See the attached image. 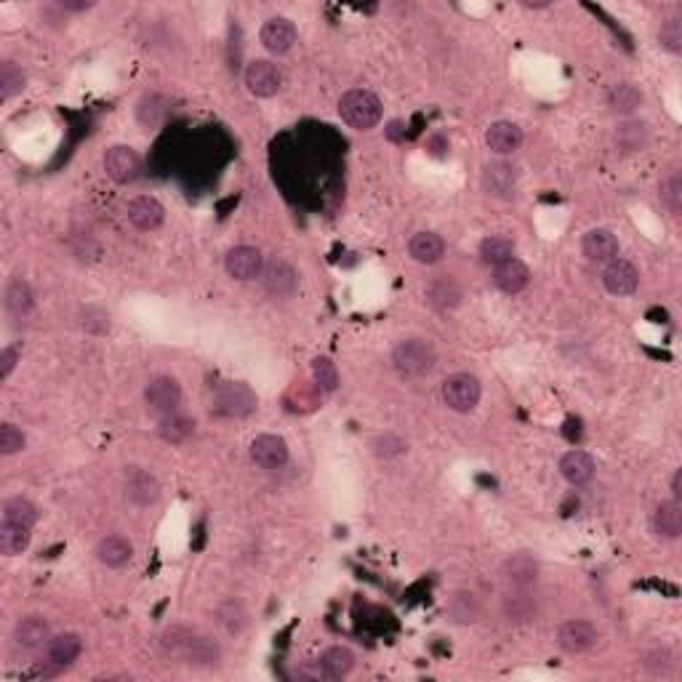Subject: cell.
Segmentation results:
<instances>
[{"instance_id": "6da1fadb", "label": "cell", "mask_w": 682, "mask_h": 682, "mask_svg": "<svg viewBox=\"0 0 682 682\" xmlns=\"http://www.w3.org/2000/svg\"><path fill=\"white\" fill-rule=\"evenodd\" d=\"M338 115L355 131H371L382 120V102L366 89H353L338 99Z\"/></svg>"}, {"instance_id": "7a4b0ae2", "label": "cell", "mask_w": 682, "mask_h": 682, "mask_svg": "<svg viewBox=\"0 0 682 682\" xmlns=\"http://www.w3.org/2000/svg\"><path fill=\"white\" fill-rule=\"evenodd\" d=\"M392 366L400 376L419 379L435 371L438 353L427 338H406L392 350Z\"/></svg>"}, {"instance_id": "3957f363", "label": "cell", "mask_w": 682, "mask_h": 682, "mask_svg": "<svg viewBox=\"0 0 682 682\" xmlns=\"http://www.w3.org/2000/svg\"><path fill=\"white\" fill-rule=\"evenodd\" d=\"M483 398V387L472 374H453L443 382V403L456 414H472Z\"/></svg>"}, {"instance_id": "277c9868", "label": "cell", "mask_w": 682, "mask_h": 682, "mask_svg": "<svg viewBox=\"0 0 682 682\" xmlns=\"http://www.w3.org/2000/svg\"><path fill=\"white\" fill-rule=\"evenodd\" d=\"M256 406H259V400H256L253 390L240 382L219 387V392L213 398V411L224 419H245L256 411Z\"/></svg>"}, {"instance_id": "5b68a950", "label": "cell", "mask_w": 682, "mask_h": 682, "mask_svg": "<svg viewBox=\"0 0 682 682\" xmlns=\"http://www.w3.org/2000/svg\"><path fill=\"white\" fill-rule=\"evenodd\" d=\"M144 403H147V411L155 414V416H166V414H174L182 403V387L174 376H158L147 384L144 390Z\"/></svg>"}, {"instance_id": "8992f818", "label": "cell", "mask_w": 682, "mask_h": 682, "mask_svg": "<svg viewBox=\"0 0 682 682\" xmlns=\"http://www.w3.org/2000/svg\"><path fill=\"white\" fill-rule=\"evenodd\" d=\"M261 285L269 296L275 298H285L293 296L298 288V272L285 261V259H272L264 269H261Z\"/></svg>"}, {"instance_id": "52a82bcc", "label": "cell", "mask_w": 682, "mask_h": 682, "mask_svg": "<svg viewBox=\"0 0 682 682\" xmlns=\"http://www.w3.org/2000/svg\"><path fill=\"white\" fill-rule=\"evenodd\" d=\"M142 171V160L139 155L126 147V144H118V147H110L107 155H105V174L115 182V184H131Z\"/></svg>"}, {"instance_id": "ba28073f", "label": "cell", "mask_w": 682, "mask_h": 682, "mask_svg": "<svg viewBox=\"0 0 682 682\" xmlns=\"http://www.w3.org/2000/svg\"><path fill=\"white\" fill-rule=\"evenodd\" d=\"M280 86H283V75H280V70L272 62L256 59V62H251L245 67V89L253 97H261V99L275 97L280 91Z\"/></svg>"}, {"instance_id": "9c48e42d", "label": "cell", "mask_w": 682, "mask_h": 682, "mask_svg": "<svg viewBox=\"0 0 682 682\" xmlns=\"http://www.w3.org/2000/svg\"><path fill=\"white\" fill-rule=\"evenodd\" d=\"M504 578L512 589H531L539 581L541 565L531 552H515L504 560Z\"/></svg>"}, {"instance_id": "30bf717a", "label": "cell", "mask_w": 682, "mask_h": 682, "mask_svg": "<svg viewBox=\"0 0 682 682\" xmlns=\"http://www.w3.org/2000/svg\"><path fill=\"white\" fill-rule=\"evenodd\" d=\"M597 639H600V634H597V629H594L589 621L573 618V621H565V624L557 629V645H560L565 653H570V655L586 653L589 647L597 645Z\"/></svg>"}, {"instance_id": "8fae6325", "label": "cell", "mask_w": 682, "mask_h": 682, "mask_svg": "<svg viewBox=\"0 0 682 682\" xmlns=\"http://www.w3.org/2000/svg\"><path fill=\"white\" fill-rule=\"evenodd\" d=\"M224 269L229 277L235 280H253L261 275L264 269V259H261V251L253 248V245H237L232 248L227 256H224Z\"/></svg>"}, {"instance_id": "7c38bea8", "label": "cell", "mask_w": 682, "mask_h": 682, "mask_svg": "<svg viewBox=\"0 0 682 682\" xmlns=\"http://www.w3.org/2000/svg\"><path fill=\"white\" fill-rule=\"evenodd\" d=\"M259 38H261V46H264L269 54L280 57V54H288V51L293 49L298 33H296V25H293L291 19L275 17V19H267V22H264Z\"/></svg>"}, {"instance_id": "4fadbf2b", "label": "cell", "mask_w": 682, "mask_h": 682, "mask_svg": "<svg viewBox=\"0 0 682 682\" xmlns=\"http://www.w3.org/2000/svg\"><path fill=\"white\" fill-rule=\"evenodd\" d=\"M602 285L613 296H632L639 288V272L634 269V264L624 259H613L602 269Z\"/></svg>"}, {"instance_id": "5bb4252c", "label": "cell", "mask_w": 682, "mask_h": 682, "mask_svg": "<svg viewBox=\"0 0 682 682\" xmlns=\"http://www.w3.org/2000/svg\"><path fill=\"white\" fill-rule=\"evenodd\" d=\"M251 459L261 469H280L288 461V446L277 435H259L251 443Z\"/></svg>"}, {"instance_id": "9a60e30c", "label": "cell", "mask_w": 682, "mask_h": 682, "mask_svg": "<svg viewBox=\"0 0 682 682\" xmlns=\"http://www.w3.org/2000/svg\"><path fill=\"white\" fill-rule=\"evenodd\" d=\"M182 661H187L190 666H200V669H211V666H219L221 661V647L216 639L205 637V634H198L192 632L184 642V650L179 655Z\"/></svg>"}, {"instance_id": "2e32d148", "label": "cell", "mask_w": 682, "mask_h": 682, "mask_svg": "<svg viewBox=\"0 0 682 682\" xmlns=\"http://www.w3.org/2000/svg\"><path fill=\"white\" fill-rule=\"evenodd\" d=\"M126 213H128V221H131L136 229H144V232L158 229V227L163 224V219H166L163 203H160L158 198H152V195H139V198H134V200L128 203Z\"/></svg>"}, {"instance_id": "e0dca14e", "label": "cell", "mask_w": 682, "mask_h": 682, "mask_svg": "<svg viewBox=\"0 0 682 682\" xmlns=\"http://www.w3.org/2000/svg\"><path fill=\"white\" fill-rule=\"evenodd\" d=\"M483 187L493 198H509L517 187V168L507 160H493L483 168Z\"/></svg>"}, {"instance_id": "ac0fdd59", "label": "cell", "mask_w": 682, "mask_h": 682, "mask_svg": "<svg viewBox=\"0 0 682 682\" xmlns=\"http://www.w3.org/2000/svg\"><path fill=\"white\" fill-rule=\"evenodd\" d=\"M581 251L589 261H597V264H608L613 259H618V237L610 232V229H589L581 240Z\"/></svg>"}, {"instance_id": "d6986e66", "label": "cell", "mask_w": 682, "mask_h": 682, "mask_svg": "<svg viewBox=\"0 0 682 682\" xmlns=\"http://www.w3.org/2000/svg\"><path fill=\"white\" fill-rule=\"evenodd\" d=\"M51 642V626L41 616H27L14 626V645L22 650H41Z\"/></svg>"}, {"instance_id": "ffe728a7", "label": "cell", "mask_w": 682, "mask_h": 682, "mask_svg": "<svg viewBox=\"0 0 682 682\" xmlns=\"http://www.w3.org/2000/svg\"><path fill=\"white\" fill-rule=\"evenodd\" d=\"M126 496L136 507H152L160 499V483L147 469H131L126 480Z\"/></svg>"}, {"instance_id": "44dd1931", "label": "cell", "mask_w": 682, "mask_h": 682, "mask_svg": "<svg viewBox=\"0 0 682 682\" xmlns=\"http://www.w3.org/2000/svg\"><path fill=\"white\" fill-rule=\"evenodd\" d=\"M493 283H496V288L499 291H504V293H509V296H515V293H520V291H525L528 288V283H531V272H528V267L520 261V259H507V261H501V264H496V269H493Z\"/></svg>"}, {"instance_id": "7402d4cb", "label": "cell", "mask_w": 682, "mask_h": 682, "mask_svg": "<svg viewBox=\"0 0 682 682\" xmlns=\"http://www.w3.org/2000/svg\"><path fill=\"white\" fill-rule=\"evenodd\" d=\"M81 653H83V639L75 632H62V634L51 637V642L46 645V658L57 669H67L70 663L78 661Z\"/></svg>"}, {"instance_id": "603a6c76", "label": "cell", "mask_w": 682, "mask_h": 682, "mask_svg": "<svg viewBox=\"0 0 682 682\" xmlns=\"http://www.w3.org/2000/svg\"><path fill=\"white\" fill-rule=\"evenodd\" d=\"M485 144L496 155H512L523 144V128L509 120H499L485 131Z\"/></svg>"}, {"instance_id": "cb8c5ba5", "label": "cell", "mask_w": 682, "mask_h": 682, "mask_svg": "<svg viewBox=\"0 0 682 682\" xmlns=\"http://www.w3.org/2000/svg\"><path fill=\"white\" fill-rule=\"evenodd\" d=\"M560 475L570 483V485H576V488H581V485H586V483H592V477H594V459L586 453V451H568L562 459H560Z\"/></svg>"}, {"instance_id": "d4e9b609", "label": "cell", "mask_w": 682, "mask_h": 682, "mask_svg": "<svg viewBox=\"0 0 682 682\" xmlns=\"http://www.w3.org/2000/svg\"><path fill=\"white\" fill-rule=\"evenodd\" d=\"M408 253L419 264H438L446 256V240L435 232H416L408 243Z\"/></svg>"}, {"instance_id": "484cf974", "label": "cell", "mask_w": 682, "mask_h": 682, "mask_svg": "<svg viewBox=\"0 0 682 682\" xmlns=\"http://www.w3.org/2000/svg\"><path fill=\"white\" fill-rule=\"evenodd\" d=\"M427 298H430V304H432L435 309H443V312L456 309V306L461 304V285H459L453 277L440 275V277H435V280L427 285Z\"/></svg>"}, {"instance_id": "4316f807", "label": "cell", "mask_w": 682, "mask_h": 682, "mask_svg": "<svg viewBox=\"0 0 682 682\" xmlns=\"http://www.w3.org/2000/svg\"><path fill=\"white\" fill-rule=\"evenodd\" d=\"M653 533L661 539H677L682 533V507L679 501H661L653 512Z\"/></svg>"}, {"instance_id": "83f0119b", "label": "cell", "mask_w": 682, "mask_h": 682, "mask_svg": "<svg viewBox=\"0 0 682 682\" xmlns=\"http://www.w3.org/2000/svg\"><path fill=\"white\" fill-rule=\"evenodd\" d=\"M35 306V296H33V288L27 280L22 277H14L6 288V309L14 320H27L30 312Z\"/></svg>"}, {"instance_id": "f1b7e54d", "label": "cell", "mask_w": 682, "mask_h": 682, "mask_svg": "<svg viewBox=\"0 0 682 682\" xmlns=\"http://www.w3.org/2000/svg\"><path fill=\"white\" fill-rule=\"evenodd\" d=\"M195 419H190V416H184V414H166V416H160V422H158V435L166 440V443H171V446H182V443H187L192 435H195Z\"/></svg>"}, {"instance_id": "f546056e", "label": "cell", "mask_w": 682, "mask_h": 682, "mask_svg": "<svg viewBox=\"0 0 682 682\" xmlns=\"http://www.w3.org/2000/svg\"><path fill=\"white\" fill-rule=\"evenodd\" d=\"M97 557L102 565L107 568H123L131 557H134V546L128 539L123 536H105L99 544H97Z\"/></svg>"}, {"instance_id": "4dcf8cb0", "label": "cell", "mask_w": 682, "mask_h": 682, "mask_svg": "<svg viewBox=\"0 0 682 682\" xmlns=\"http://www.w3.org/2000/svg\"><path fill=\"white\" fill-rule=\"evenodd\" d=\"M501 610L507 616V621L512 624H525L536 616V597L528 592V589H512L504 602H501Z\"/></svg>"}, {"instance_id": "1f68e13d", "label": "cell", "mask_w": 682, "mask_h": 682, "mask_svg": "<svg viewBox=\"0 0 682 682\" xmlns=\"http://www.w3.org/2000/svg\"><path fill=\"white\" fill-rule=\"evenodd\" d=\"M608 105L613 112L618 115H632L639 110L642 105V91L634 86V83H616L610 91H608Z\"/></svg>"}, {"instance_id": "d6a6232c", "label": "cell", "mask_w": 682, "mask_h": 682, "mask_svg": "<svg viewBox=\"0 0 682 682\" xmlns=\"http://www.w3.org/2000/svg\"><path fill=\"white\" fill-rule=\"evenodd\" d=\"M216 618H219V624L227 629V634H243L245 629H248V610H245V605L240 602V600H235V597H229V600H224L219 608H216Z\"/></svg>"}, {"instance_id": "836d02e7", "label": "cell", "mask_w": 682, "mask_h": 682, "mask_svg": "<svg viewBox=\"0 0 682 682\" xmlns=\"http://www.w3.org/2000/svg\"><path fill=\"white\" fill-rule=\"evenodd\" d=\"M320 661H322V666H325L330 679H341V677H347L355 669V653L350 647H345V645L328 647Z\"/></svg>"}, {"instance_id": "e575fe53", "label": "cell", "mask_w": 682, "mask_h": 682, "mask_svg": "<svg viewBox=\"0 0 682 682\" xmlns=\"http://www.w3.org/2000/svg\"><path fill=\"white\" fill-rule=\"evenodd\" d=\"M38 507L30 501V499H25V496H14V499H9L6 504H4V520L6 523H14V525H25V528H35V523H38Z\"/></svg>"}, {"instance_id": "d590c367", "label": "cell", "mask_w": 682, "mask_h": 682, "mask_svg": "<svg viewBox=\"0 0 682 682\" xmlns=\"http://www.w3.org/2000/svg\"><path fill=\"white\" fill-rule=\"evenodd\" d=\"M25 86H27V75L17 62L6 59L4 65H0V99L12 102L17 94L25 91Z\"/></svg>"}, {"instance_id": "8d00e7d4", "label": "cell", "mask_w": 682, "mask_h": 682, "mask_svg": "<svg viewBox=\"0 0 682 682\" xmlns=\"http://www.w3.org/2000/svg\"><path fill=\"white\" fill-rule=\"evenodd\" d=\"M27 546H30V528L4 520V525H0V552L6 557H17Z\"/></svg>"}, {"instance_id": "74e56055", "label": "cell", "mask_w": 682, "mask_h": 682, "mask_svg": "<svg viewBox=\"0 0 682 682\" xmlns=\"http://www.w3.org/2000/svg\"><path fill=\"white\" fill-rule=\"evenodd\" d=\"M166 115H168V102H166L163 97H158V94H147V97H142L139 105H136V120H139L144 128L160 126V123L166 120Z\"/></svg>"}, {"instance_id": "f35d334b", "label": "cell", "mask_w": 682, "mask_h": 682, "mask_svg": "<svg viewBox=\"0 0 682 682\" xmlns=\"http://www.w3.org/2000/svg\"><path fill=\"white\" fill-rule=\"evenodd\" d=\"M616 144L621 152H639L647 144V128L639 120H626L616 128Z\"/></svg>"}, {"instance_id": "ab89813d", "label": "cell", "mask_w": 682, "mask_h": 682, "mask_svg": "<svg viewBox=\"0 0 682 682\" xmlns=\"http://www.w3.org/2000/svg\"><path fill=\"white\" fill-rule=\"evenodd\" d=\"M448 616H451L453 624H475L477 616H480L477 597L472 592H456L448 600Z\"/></svg>"}, {"instance_id": "60d3db41", "label": "cell", "mask_w": 682, "mask_h": 682, "mask_svg": "<svg viewBox=\"0 0 682 682\" xmlns=\"http://www.w3.org/2000/svg\"><path fill=\"white\" fill-rule=\"evenodd\" d=\"M512 253H515V240L509 237V235H488L483 243H480V256H483V261H488V264H501V261H507V259H512Z\"/></svg>"}, {"instance_id": "b9f144b4", "label": "cell", "mask_w": 682, "mask_h": 682, "mask_svg": "<svg viewBox=\"0 0 682 682\" xmlns=\"http://www.w3.org/2000/svg\"><path fill=\"white\" fill-rule=\"evenodd\" d=\"M312 379H314V387H317L320 392H325V395L336 392V390H338V382H341L336 363L328 360V358H314V360H312Z\"/></svg>"}, {"instance_id": "7bdbcfd3", "label": "cell", "mask_w": 682, "mask_h": 682, "mask_svg": "<svg viewBox=\"0 0 682 682\" xmlns=\"http://www.w3.org/2000/svg\"><path fill=\"white\" fill-rule=\"evenodd\" d=\"M661 203L669 208V213L679 216V211H682V179H679V174H671L661 182Z\"/></svg>"}, {"instance_id": "ee69618b", "label": "cell", "mask_w": 682, "mask_h": 682, "mask_svg": "<svg viewBox=\"0 0 682 682\" xmlns=\"http://www.w3.org/2000/svg\"><path fill=\"white\" fill-rule=\"evenodd\" d=\"M658 43L669 54H682V22L677 17L666 19L658 30Z\"/></svg>"}, {"instance_id": "f6af8a7d", "label": "cell", "mask_w": 682, "mask_h": 682, "mask_svg": "<svg viewBox=\"0 0 682 682\" xmlns=\"http://www.w3.org/2000/svg\"><path fill=\"white\" fill-rule=\"evenodd\" d=\"M25 446H27V438H25V432L19 427H14L9 422L0 424V453L14 456V453L25 451Z\"/></svg>"}, {"instance_id": "bcb514c9", "label": "cell", "mask_w": 682, "mask_h": 682, "mask_svg": "<svg viewBox=\"0 0 682 682\" xmlns=\"http://www.w3.org/2000/svg\"><path fill=\"white\" fill-rule=\"evenodd\" d=\"M374 453H376L379 459H384V461L398 459V456H403V453H406V440H403V438H398V435H392V432L379 435V438L374 440Z\"/></svg>"}, {"instance_id": "7dc6e473", "label": "cell", "mask_w": 682, "mask_h": 682, "mask_svg": "<svg viewBox=\"0 0 682 682\" xmlns=\"http://www.w3.org/2000/svg\"><path fill=\"white\" fill-rule=\"evenodd\" d=\"M671 661H674V655H671L669 647H653L642 655V666L653 674H669Z\"/></svg>"}, {"instance_id": "c3c4849f", "label": "cell", "mask_w": 682, "mask_h": 682, "mask_svg": "<svg viewBox=\"0 0 682 682\" xmlns=\"http://www.w3.org/2000/svg\"><path fill=\"white\" fill-rule=\"evenodd\" d=\"M291 674H293L296 679H309V682L330 679L328 671H325V666H322V661H304V663H298Z\"/></svg>"}, {"instance_id": "681fc988", "label": "cell", "mask_w": 682, "mask_h": 682, "mask_svg": "<svg viewBox=\"0 0 682 682\" xmlns=\"http://www.w3.org/2000/svg\"><path fill=\"white\" fill-rule=\"evenodd\" d=\"M83 328L91 330V333H105V330H110V314L91 306V309L83 312Z\"/></svg>"}, {"instance_id": "f907efd6", "label": "cell", "mask_w": 682, "mask_h": 682, "mask_svg": "<svg viewBox=\"0 0 682 682\" xmlns=\"http://www.w3.org/2000/svg\"><path fill=\"white\" fill-rule=\"evenodd\" d=\"M17 363H19V350L17 347H6L4 353H0V379L6 382L14 374Z\"/></svg>"}, {"instance_id": "816d5d0a", "label": "cell", "mask_w": 682, "mask_h": 682, "mask_svg": "<svg viewBox=\"0 0 682 682\" xmlns=\"http://www.w3.org/2000/svg\"><path fill=\"white\" fill-rule=\"evenodd\" d=\"M91 6H94L91 0H62L59 4L62 12H89Z\"/></svg>"}, {"instance_id": "f5cc1de1", "label": "cell", "mask_w": 682, "mask_h": 682, "mask_svg": "<svg viewBox=\"0 0 682 682\" xmlns=\"http://www.w3.org/2000/svg\"><path fill=\"white\" fill-rule=\"evenodd\" d=\"M671 496H674V501H682V469H677L671 475Z\"/></svg>"}]
</instances>
